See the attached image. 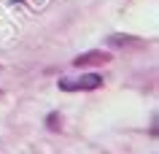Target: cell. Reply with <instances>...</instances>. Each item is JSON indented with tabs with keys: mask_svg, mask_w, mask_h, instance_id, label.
<instances>
[{
	"mask_svg": "<svg viewBox=\"0 0 159 154\" xmlns=\"http://www.w3.org/2000/svg\"><path fill=\"white\" fill-rule=\"evenodd\" d=\"M59 89L62 92H75V89H97L102 86V76L100 73H84L81 78H59Z\"/></svg>",
	"mask_w": 159,
	"mask_h": 154,
	"instance_id": "1",
	"label": "cell"
},
{
	"mask_svg": "<svg viewBox=\"0 0 159 154\" xmlns=\"http://www.w3.org/2000/svg\"><path fill=\"white\" fill-rule=\"evenodd\" d=\"M105 62H111V51H86V54H81V57H75L73 65H89V68H94V65H105Z\"/></svg>",
	"mask_w": 159,
	"mask_h": 154,
	"instance_id": "2",
	"label": "cell"
},
{
	"mask_svg": "<svg viewBox=\"0 0 159 154\" xmlns=\"http://www.w3.org/2000/svg\"><path fill=\"white\" fill-rule=\"evenodd\" d=\"M108 43L113 49H121V46H129V43H138L135 35H108Z\"/></svg>",
	"mask_w": 159,
	"mask_h": 154,
	"instance_id": "3",
	"label": "cell"
},
{
	"mask_svg": "<svg viewBox=\"0 0 159 154\" xmlns=\"http://www.w3.org/2000/svg\"><path fill=\"white\" fill-rule=\"evenodd\" d=\"M59 124H62L59 114H49V119H46V127H49V130H59Z\"/></svg>",
	"mask_w": 159,
	"mask_h": 154,
	"instance_id": "4",
	"label": "cell"
}]
</instances>
